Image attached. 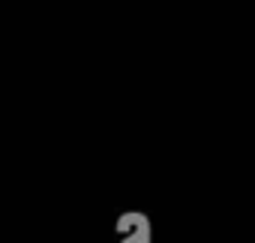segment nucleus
<instances>
[{"mask_svg":"<svg viewBox=\"0 0 255 243\" xmlns=\"http://www.w3.org/2000/svg\"><path fill=\"white\" fill-rule=\"evenodd\" d=\"M120 243H150V219L141 210H126L117 219Z\"/></svg>","mask_w":255,"mask_h":243,"instance_id":"f257e3e1","label":"nucleus"}]
</instances>
